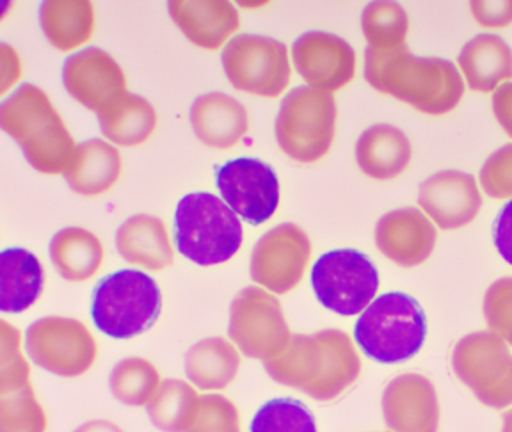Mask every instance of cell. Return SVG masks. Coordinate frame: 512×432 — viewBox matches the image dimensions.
Here are the masks:
<instances>
[{
	"mask_svg": "<svg viewBox=\"0 0 512 432\" xmlns=\"http://www.w3.org/2000/svg\"><path fill=\"white\" fill-rule=\"evenodd\" d=\"M365 80L372 88L427 116H445L463 100V75L441 57H418L408 45L365 50Z\"/></svg>",
	"mask_w": 512,
	"mask_h": 432,
	"instance_id": "cell-1",
	"label": "cell"
},
{
	"mask_svg": "<svg viewBox=\"0 0 512 432\" xmlns=\"http://www.w3.org/2000/svg\"><path fill=\"white\" fill-rule=\"evenodd\" d=\"M264 365L276 383L322 402L342 395L361 374L360 354L340 329L292 336L287 349Z\"/></svg>",
	"mask_w": 512,
	"mask_h": 432,
	"instance_id": "cell-2",
	"label": "cell"
},
{
	"mask_svg": "<svg viewBox=\"0 0 512 432\" xmlns=\"http://www.w3.org/2000/svg\"><path fill=\"white\" fill-rule=\"evenodd\" d=\"M0 127L20 146L31 168L43 175H64L77 150L50 96L34 84L20 86L2 102Z\"/></svg>",
	"mask_w": 512,
	"mask_h": 432,
	"instance_id": "cell-3",
	"label": "cell"
},
{
	"mask_svg": "<svg viewBox=\"0 0 512 432\" xmlns=\"http://www.w3.org/2000/svg\"><path fill=\"white\" fill-rule=\"evenodd\" d=\"M244 242L239 216L212 192H191L178 201L175 244L180 255L210 267L232 260Z\"/></svg>",
	"mask_w": 512,
	"mask_h": 432,
	"instance_id": "cell-4",
	"label": "cell"
},
{
	"mask_svg": "<svg viewBox=\"0 0 512 432\" xmlns=\"http://www.w3.org/2000/svg\"><path fill=\"white\" fill-rule=\"evenodd\" d=\"M427 320L422 306L404 292H388L368 304L354 324V338L368 358L395 365L422 349Z\"/></svg>",
	"mask_w": 512,
	"mask_h": 432,
	"instance_id": "cell-5",
	"label": "cell"
},
{
	"mask_svg": "<svg viewBox=\"0 0 512 432\" xmlns=\"http://www.w3.org/2000/svg\"><path fill=\"white\" fill-rule=\"evenodd\" d=\"M162 310L160 288L152 276L136 269L107 274L96 285L91 317L100 333L127 340L152 328Z\"/></svg>",
	"mask_w": 512,
	"mask_h": 432,
	"instance_id": "cell-6",
	"label": "cell"
},
{
	"mask_svg": "<svg viewBox=\"0 0 512 432\" xmlns=\"http://www.w3.org/2000/svg\"><path fill=\"white\" fill-rule=\"evenodd\" d=\"M335 96L320 89L301 86L281 100L274 125L276 141L288 159L315 164L328 155L335 143Z\"/></svg>",
	"mask_w": 512,
	"mask_h": 432,
	"instance_id": "cell-7",
	"label": "cell"
},
{
	"mask_svg": "<svg viewBox=\"0 0 512 432\" xmlns=\"http://www.w3.org/2000/svg\"><path fill=\"white\" fill-rule=\"evenodd\" d=\"M224 75L246 95L278 98L287 91L292 66L285 43L264 34H239L223 48Z\"/></svg>",
	"mask_w": 512,
	"mask_h": 432,
	"instance_id": "cell-8",
	"label": "cell"
},
{
	"mask_svg": "<svg viewBox=\"0 0 512 432\" xmlns=\"http://www.w3.org/2000/svg\"><path fill=\"white\" fill-rule=\"evenodd\" d=\"M313 294L331 312L352 317L363 313L376 299L379 272L356 249H333L320 256L312 269Z\"/></svg>",
	"mask_w": 512,
	"mask_h": 432,
	"instance_id": "cell-9",
	"label": "cell"
},
{
	"mask_svg": "<svg viewBox=\"0 0 512 432\" xmlns=\"http://www.w3.org/2000/svg\"><path fill=\"white\" fill-rule=\"evenodd\" d=\"M452 368L486 406H512V354L502 338L484 331L464 336L452 352Z\"/></svg>",
	"mask_w": 512,
	"mask_h": 432,
	"instance_id": "cell-10",
	"label": "cell"
},
{
	"mask_svg": "<svg viewBox=\"0 0 512 432\" xmlns=\"http://www.w3.org/2000/svg\"><path fill=\"white\" fill-rule=\"evenodd\" d=\"M228 333L242 354L264 363L280 356L292 338L280 301L258 287L244 288L233 299Z\"/></svg>",
	"mask_w": 512,
	"mask_h": 432,
	"instance_id": "cell-11",
	"label": "cell"
},
{
	"mask_svg": "<svg viewBox=\"0 0 512 432\" xmlns=\"http://www.w3.org/2000/svg\"><path fill=\"white\" fill-rule=\"evenodd\" d=\"M25 349L38 367L59 377L84 376L98 354L91 331L68 317L36 320L27 329Z\"/></svg>",
	"mask_w": 512,
	"mask_h": 432,
	"instance_id": "cell-12",
	"label": "cell"
},
{
	"mask_svg": "<svg viewBox=\"0 0 512 432\" xmlns=\"http://www.w3.org/2000/svg\"><path fill=\"white\" fill-rule=\"evenodd\" d=\"M312 258V240L301 226L285 223L256 242L251 253V278L274 294H288L303 280Z\"/></svg>",
	"mask_w": 512,
	"mask_h": 432,
	"instance_id": "cell-13",
	"label": "cell"
},
{
	"mask_svg": "<svg viewBox=\"0 0 512 432\" xmlns=\"http://www.w3.org/2000/svg\"><path fill=\"white\" fill-rule=\"evenodd\" d=\"M221 198L249 224H264L280 207V180L264 160L242 157L217 168Z\"/></svg>",
	"mask_w": 512,
	"mask_h": 432,
	"instance_id": "cell-14",
	"label": "cell"
},
{
	"mask_svg": "<svg viewBox=\"0 0 512 432\" xmlns=\"http://www.w3.org/2000/svg\"><path fill=\"white\" fill-rule=\"evenodd\" d=\"M68 95L88 111L102 116L128 95L120 63L102 48L89 47L68 57L63 66Z\"/></svg>",
	"mask_w": 512,
	"mask_h": 432,
	"instance_id": "cell-15",
	"label": "cell"
},
{
	"mask_svg": "<svg viewBox=\"0 0 512 432\" xmlns=\"http://www.w3.org/2000/svg\"><path fill=\"white\" fill-rule=\"evenodd\" d=\"M292 63L310 88L331 95L351 84L358 70L356 50L333 32L301 34L292 47Z\"/></svg>",
	"mask_w": 512,
	"mask_h": 432,
	"instance_id": "cell-16",
	"label": "cell"
},
{
	"mask_svg": "<svg viewBox=\"0 0 512 432\" xmlns=\"http://www.w3.org/2000/svg\"><path fill=\"white\" fill-rule=\"evenodd\" d=\"M418 205L441 230H459L479 216L482 192L475 176L445 169L420 184Z\"/></svg>",
	"mask_w": 512,
	"mask_h": 432,
	"instance_id": "cell-17",
	"label": "cell"
},
{
	"mask_svg": "<svg viewBox=\"0 0 512 432\" xmlns=\"http://www.w3.org/2000/svg\"><path fill=\"white\" fill-rule=\"evenodd\" d=\"M436 240L438 230L420 208H397L377 221V248L400 267L427 262L436 248Z\"/></svg>",
	"mask_w": 512,
	"mask_h": 432,
	"instance_id": "cell-18",
	"label": "cell"
},
{
	"mask_svg": "<svg viewBox=\"0 0 512 432\" xmlns=\"http://www.w3.org/2000/svg\"><path fill=\"white\" fill-rule=\"evenodd\" d=\"M383 413L393 432L438 431V395L431 381L420 374H402L386 386Z\"/></svg>",
	"mask_w": 512,
	"mask_h": 432,
	"instance_id": "cell-19",
	"label": "cell"
},
{
	"mask_svg": "<svg viewBox=\"0 0 512 432\" xmlns=\"http://www.w3.org/2000/svg\"><path fill=\"white\" fill-rule=\"evenodd\" d=\"M171 20L194 47L217 50L239 31L240 16L226 0H171Z\"/></svg>",
	"mask_w": 512,
	"mask_h": 432,
	"instance_id": "cell-20",
	"label": "cell"
},
{
	"mask_svg": "<svg viewBox=\"0 0 512 432\" xmlns=\"http://www.w3.org/2000/svg\"><path fill=\"white\" fill-rule=\"evenodd\" d=\"M189 120L194 136L214 150H230L249 132L248 109L221 91L198 96L192 102Z\"/></svg>",
	"mask_w": 512,
	"mask_h": 432,
	"instance_id": "cell-21",
	"label": "cell"
},
{
	"mask_svg": "<svg viewBox=\"0 0 512 432\" xmlns=\"http://www.w3.org/2000/svg\"><path fill=\"white\" fill-rule=\"evenodd\" d=\"M354 155L363 175L388 182L409 168L413 160V144L399 127L377 123L361 134Z\"/></svg>",
	"mask_w": 512,
	"mask_h": 432,
	"instance_id": "cell-22",
	"label": "cell"
},
{
	"mask_svg": "<svg viewBox=\"0 0 512 432\" xmlns=\"http://www.w3.org/2000/svg\"><path fill=\"white\" fill-rule=\"evenodd\" d=\"M459 72L475 93H495L512 79V48L498 34H479L459 54Z\"/></svg>",
	"mask_w": 512,
	"mask_h": 432,
	"instance_id": "cell-23",
	"label": "cell"
},
{
	"mask_svg": "<svg viewBox=\"0 0 512 432\" xmlns=\"http://www.w3.org/2000/svg\"><path fill=\"white\" fill-rule=\"evenodd\" d=\"M121 171L120 150L104 139H89L77 144L72 162L64 171V180L75 194L95 198L120 182Z\"/></svg>",
	"mask_w": 512,
	"mask_h": 432,
	"instance_id": "cell-24",
	"label": "cell"
},
{
	"mask_svg": "<svg viewBox=\"0 0 512 432\" xmlns=\"http://www.w3.org/2000/svg\"><path fill=\"white\" fill-rule=\"evenodd\" d=\"M116 248L128 264L148 271H162L175 260L168 226L150 214L128 217L116 233Z\"/></svg>",
	"mask_w": 512,
	"mask_h": 432,
	"instance_id": "cell-25",
	"label": "cell"
},
{
	"mask_svg": "<svg viewBox=\"0 0 512 432\" xmlns=\"http://www.w3.org/2000/svg\"><path fill=\"white\" fill-rule=\"evenodd\" d=\"M45 271L40 260L24 248H6L0 253V310L22 313L40 299Z\"/></svg>",
	"mask_w": 512,
	"mask_h": 432,
	"instance_id": "cell-26",
	"label": "cell"
},
{
	"mask_svg": "<svg viewBox=\"0 0 512 432\" xmlns=\"http://www.w3.org/2000/svg\"><path fill=\"white\" fill-rule=\"evenodd\" d=\"M41 31L59 52L84 47L95 32V8L88 0H47L40 6Z\"/></svg>",
	"mask_w": 512,
	"mask_h": 432,
	"instance_id": "cell-27",
	"label": "cell"
},
{
	"mask_svg": "<svg viewBox=\"0 0 512 432\" xmlns=\"http://www.w3.org/2000/svg\"><path fill=\"white\" fill-rule=\"evenodd\" d=\"M104 244L86 228L70 226L54 235L50 242V258L64 280L88 281L102 269Z\"/></svg>",
	"mask_w": 512,
	"mask_h": 432,
	"instance_id": "cell-28",
	"label": "cell"
},
{
	"mask_svg": "<svg viewBox=\"0 0 512 432\" xmlns=\"http://www.w3.org/2000/svg\"><path fill=\"white\" fill-rule=\"evenodd\" d=\"M240 356L224 338H205L185 354V374L200 390H223L239 374Z\"/></svg>",
	"mask_w": 512,
	"mask_h": 432,
	"instance_id": "cell-29",
	"label": "cell"
},
{
	"mask_svg": "<svg viewBox=\"0 0 512 432\" xmlns=\"http://www.w3.org/2000/svg\"><path fill=\"white\" fill-rule=\"evenodd\" d=\"M98 123L109 143L136 148L155 134L159 116L146 98L128 93L114 109L98 116Z\"/></svg>",
	"mask_w": 512,
	"mask_h": 432,
	"instance_id": "cell-30",
	"label": "cell"
},
{
	"mask_svg": "<svg viewBox=\"0 0 512 432\" xmlns=\"http://www.w3.org/2000/svg\"><path fill=\"white\" fill-rule=\"evenodd\" d=\"M198 395L191 384L169 379L148 402V415L153 425L164 432H185L198 404Z\"/></svg>",
	"mask_w": 512,
	"mask_h": 432,
	"instance_id": "cell-31",
	"label": "cell"
},
{
	"mask_svg": "<svg viewBox=\"0 0 512 432\" xmlns=\"http://www.w3.org/2000/svg\"><path fill=\"white\" fill-rule=\"evenodd\" d=\"M361 31L368 48H395L406 45L409 16L397 2H372L361 13Z\"/></svg>",
	"mask_w": 512,
	"mask_h": 432,
	"instance_id": "cell-32",
	"label": "cell"
},
{
	"mask_svg": "<svg viewBox=\"0 0 512 432\" xmlns=\"http://www.w3.org/2000/svg\"><path fill=\"white\" fill-rule=\"evenodd\" d=\"M111 392L127 406H143L153 399L160 388V374L152 363L143 358H127L112 368Z\"/></svg>",
	"mask_w": 512,
	"mask_h": 432,
	"instance_id": "cell-33",
	"label": "cell"
},
{
	"mask_svg": "<svg viewBox=\"0 0 512 432\" xmlns=\"http://www.w3.org/2000/svg\"><path fill=\"white\" fill-rule=\"evenodd\" d=\"M249 432H317V424L303 402L274 399L256 411Z\"/></svg>",
	"mask_w": 512,
	"mask_h": 432,
	"instance_id": "cell-34",
	"label": "cell"
},
{
	"mask_svg": "<svg viewBox=\"0 0 512 432\" xmlns=\"http://www.w3.org/2000/svg\"><path fill=\"white\" fill-rule=\"evenodd\" d=\"M47 418L31 386L2 395L0 429L2 432H45Z\"/></svg>",
	"mask_w": 512,
	"mask_h": 432,
	"instance_id": "cell-35",
	"label": "cell"
},
{
	"mask_svg": "<svg viewBox=\"0 0 512 432\" xmlns=\"http://www.w3.org/2000/svg\"><path fill=\"white\" fill-rule=\"evenodd\" d=\"M0 331V392H18L31 386V368L20 352V331L2 320Z\"/></svg>",
	"mask_w": 512,
	"mask_h": 432,
	"instance_id": "cell-36",
	"label": "cell"
},
{
	"mask_svg": "<svg viewBox=\"0 0 512 432\" xmlns=\"http://www.w3.org/2000/svg\"><path fill=\"white\" fill-rule=\"evenodd\" d=\"M185 432H240L237 408L223 395L200 397Z\"/></svg>",
	"mask_w": 512,
	"mask_h": 432,
	"instance_id": "cell-37",
	"label": "cell"
},
{
	"mask_svg": "<svg viewBox=\"0 0 512 432\" xmlns=\"http://www.w3.org/2000/svg\"><path fill=\"white\" fill-rule=\"evenodd\" d=\"M484 317L493 335L512 345V278L496 280L484 297Z\"/></svg>",
	"mask_w": 512,
	"mask_h": 432,
	"instance_id": "cell-38",
	"label": "cell"
},
{
	"mask_svg": "<svg viewBox=\"0 0 512 432\" xmlns=\"http://www.w3.org/2000/svg\"><path fill=\"white\" fill-rule=\"evenodd\" d=\"M480 187L493 200H512V144L489 155L480 168Z\"/></svg>",
	"mask_w": 512,
	"mask_h": 432,
	"instance_id": "cell-39",
	"label": "cell"
},
{
	"mask_svg": "<svg viewBox=\"0 0 512 432\" xmlns=\"http://www.w3.org/2000/svg\"><path fill=\"white\" fill-rule=\"evenodd\" d=\"M473 18L488 29H502L512 24V0L509 2H472Z\"/></svg>",
	"mask_w": 512,
	"mask_h": 432,
	"instance_id": "cell-40",
	"label": "cell"
},
{
	"mask_svg": "<svg viewBox=\"0 0 512 432\" xmlns=\"http://www.w3.org/2000/svg\"><path fill=\"white\" fill-rule=\"evenodd\" d=\"M496 251L507 264L512 265V200L505 203L493 224Z\"/></svg>",
	"mask_w": 512,
	"mask_h": 432,
	"instance_id": "cell-41",
	"label": "cell"
},
{
	"mask_svg": "<svg viewBox=\"0 0 512 432\" xmlns=\"http://www.w3.org/2000/svg\"><path fill=\"white\" fill-rule=\"evenodd\" d=\"M22 77V61L15 48L0 43V95H6Z\"/></svg>",
	"mask_w": 512,
	"mask_h": 432,
	"instance_id": "cell-42",
	"label": "cell"
},
{
	"mask_svg": "<svg viewBox=\"0 0 512 432\" xmlns=\"http://www.w3.org/2000/svg\"><path fill=\"white\" fill-rule=\"evenodd\" d=\"M491 104L498 125L504 128L505 134L512 139V82H507L496 89Z\"/></svg>",
	"mask_w": 512,
	"mask_h": 432,
	"instance_id": "cell-43",
	"label": "cell"
},
{
	"mask_svg": "<svg viewBox=\"0 0 512 432\" xmlns=\"http://www.w3.org/2000/svg\"><path fill=\"white\" fill-rule=\"evenodd\" d=\"M77 432H121V429L109 422H91V424L82 425Z\"/></svg>",
	"mask_w": 512,
	"mask_h": 432,
	"instance_id": "cell-44",
	"label": "cell"
},
{
	"mask_svg": "<svg viewBox=\"0 0 512 432\" xmlns=\"http://www.w3.org/2000/svg\"><path fill=\"white\" fill-rule=\"evenodd\" d=\"M504 432H512V411H509L504 418Z\"/></svg>",
	"mask_w": 512,
	"mask_h": 432,
	"instance_id": "cell-45",
	"label": "cell"
}]
</instances>
